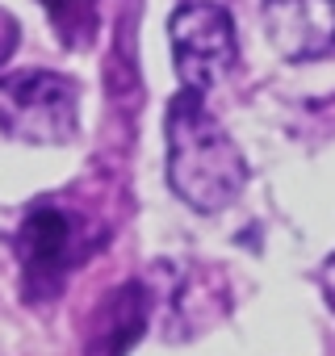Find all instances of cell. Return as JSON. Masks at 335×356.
Returning <instances> with one entry per match:
<instances>
[{"instance_id":"obj_1","label":"cell","mask_w":335,"mask_h":356,"mask_svg":"<svg viewBox=\"0 0 335 356\" xmlns=\"http://www.w3.org/2000/svg\"><path fill=\"white\" fill-rule=\"evenodd\" d=\"M163 138H168V185L185 206H193L197 214H218L243 193L247 159L239 155L222 122L206 109V97L181 88L168 105Z\"/></svg>"},{"instance_id":"obj_2","label":"cell","mask_w":335,"mask_h":356,"mask_svg":"<svg viewBox=\"0 0 335 356\" xmlns=\"http://www.w3.org/2000/svg\"><path fill=\"white\" fill-rule=\"evenodd\" d=\"M105 243V231L67 206L38 202L26 210L17 231V260L30 302H47L63 289V281Z\"/></svg>"},{"instance_id":"obj_3","label":"cell","mask_w":335,"mask_h":356,"mask_svg":"<svg viewBox=\"0 0 335 356\" xmlns=\"http://www.w3.org/2000/svg\"><path fill=\"white\" fill-rule=\"evenodd\" d=\"M80 84L59 72L0 76V134L30 147H63L76 138Z\"/></svg>"},{"instance_id":"obj_4","label":"cell","mask_w":335,"mask_h":356,"mask_svg":"<svg viewBox=\"0 0 335 356\" xmlns=\"http://www.w3.org/2000/svg\"><path fill=\"white\" fill-rule=\"evenodd\" d=\"M168 38H172V59L185 92L206 97L239 59L235 22L214 0H185L168 17Z\"/></svg>"},{"instance_id":"obj_5","label":"cell","mask_w":335,"mask_h":356,"mask_svg":"<svg viewBox=\"0 0 335 356\" xmlns=\"http://www.w3.org/2000/svg\"><path fill=\"white\" fill-rule=\"evenodd\" d=\"M264 34L289 63L335 51V0H264Z\"/></svg>"},{"instance_id":"obj_6","label":"cell","mask_w":335,"mask_h":356,"mask_svg":"<svg viewBox=\"0 0 335 356\" xmlns=\"http://www.w3.org/2000/svg\"><path fill=\"white\" fill-rule=\"evenodd\" d=\"M147 314H151V293L142 281H126L117 285L101 306H97V318H92V331H88V356H126L138 335L147 331Z\"/></svg>"},{"instance_id":"obj_7","label":"cell","mask_w":335,"mask_h":356,"mask_svg":"<svg viewBox=\"0 0 335 356\" xmlns=\"http://www.w3.org/2000/svg\"><path fill=\"white\" fill-rule=\"evenodd\" d=\"M42 9L51 17V30L63 47L72 51H88L97 42L101 30V0H42Z\"/></svg>"},{"instance_id":"obj_8","label":"cell","mask_w":335,"mask_h":356,"mask_svg":"<svg viewBox=\"0 0 335 356\" xmlns=\"http://www.w3.org/2000/svg\"><path fill=\"white\" fill-rule=\"evenodd\" d=\"M318 285H322L327 302L335 306V256H327V260H322V268H318Z\"/></svg>"}]
</instances>
